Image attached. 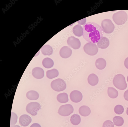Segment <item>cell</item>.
Listing matches in <instances>:
<instances>
[{"instance_id":"10","label":"cell","mask_w":128,"mask_h":127,"mask_svg":"<svg viewBox=\"0 0 128 127\" xmlns=\"http://www.w3.org/2000/svg\"><path fill=\"white\" fill-rule=\"evenodd\" d=\"M71 100L74 102L78 103L82 100L83 96L82 93L78 90H74L70 94Z\"/></svg>"},{"instance_id":"18","label":"cell","mask_w":128,"mask_h":127,"mask_svg":"<svg viewBox=\"0 0 128 127\" xmlns=\"http://www.w3.org/2000/svg\"><path fill=\"white\" fill-rule=\"evenodd\" d=\"M95 65L99 70H102L104 69L106 66V60L102 58H100L96 60Z\"/></svg>"},{"instance_id":"9","label":"cell","mask_w":128,"mask_h":127,"mask_svg":"<svg viewBox=\"0 0 128 127\" xmlns=\"http://www.w3.org/2000/svg\"><path fill=\"white\" fill-rule=\"evenodd\" d=\"M68 45L74 50L79 49L81 45L80 40L74 36H71L68 38L67 40Z\"/></svg>"},{"instance_id":"16","label":"cell","mask_w":128,"mask_h":127,"mask_svg":"<svg viewBox=\"0 0 128 127\" xmlns=\"http://www.w3.org/2000/svg\"><path fill=\"white\" fill-rule=\"evenodd\" d=\"M80 114L84 117H87L90 114L91 111L90 108L86 106H82L79 110Z\"/></svg>"},{"instance_id":"5","label":"cell","mask_w":128,"mask_h":127,"mask_svg":"<svg viewBox=\"0 0 128 127\" xmlns=\"http://www.w3.org/2000/svg\"><path fill=\"white\" fill-rule=\"evenodd\" d=\"M84 52L90 56H94L96 54L98 51V48L95 44L88 43L84 47Z\"/></svg>"},{"instance_id":"20","label":"cell","mask_w":128,"mask_h":127,"mask_svg":"<svg viewBox=\"0 0 128 127\" xmlns=\"http://www.w3.org/2000/svg\"><path fill=\"white\" fill-rule=\"evenodd\" d=\"M57 99L59 102L62 103H66L69 100L68 95L65 92L58 94L57 96Z\"/></svg>"},{"instance_id":"35","label":"cell","mask_w":128,"mask_h":127,"mask_svg":"<svg viewBox=\"0 0 128 127\" xmlns=\"http://www.w3.org/2000/svg\"><path fill=\"white\" fill-rule=\"evenodd\" d=\"M126 113L127 115L128 116V107L127 109Z\"/></svg>"},{"instance_id":"19","label":"cell","mask_w":128,"mask_h":127,"mask_svg":"<svg viewBox=\"0 0 128 127\" xmlns=\"http://www.w3.org/2000/svg\"><path fill=\"white\" fill-rule=\"evenodd\" d=\"M26 96L29 100H36L39 97L38 93L36 91L30 90L26 94Z\"/></svg>"},{"instance_id":"27","label":"cell","mask_w":128,"mask_h":127,"mask_svg":"<svg viewBox=\"0 0 128 127\" xmlns=\"http://www.w3.org/2000/svg\"><path fill=\"white\" fill-rule=\"evenodd\" d=\"M114 111L116 114H121L124 112V109L122 106L118 105L115 107Z\"/></svg>"},{"instance_id":"6","label":"cell","mask_w":128,"mask_h":127,"mask_svg":"<svg viewBox=\"0 0 128 127\" xmlns=\"http://www.w3.org/2000/svg\"><path fill=\"white\" fill-rule=\"evenodd\" d=\"M101 27L104 32L106 34H110L113 32L115 26L112 22L109 19H105L102 21Z\"/></svg>"},{"instance_id":"4","label":"cell","mask_w":128,"mask_h":127,"mask_svg":"<svg viewBox=\"0 0 128 127\" xmlns=\"http://www.w3.org/2000/svg\"><path fill=\"white\" fill-rule=\"evenodd\" d=\"M51 87L53 90L60 92L64 90L66 88V84L62 79L58 78L52 82Z\"/></svg>"},{"instance_id":"25","label":"cell","mask_w":128,"mask_h":127,"mask_svg":"<svg viewBox=\"0 0 128 127\" xmlns=\"http://www.w3.org/2000/svg\"><path fill=\"white\" fill-rule=\"evenodd\" d=\"M108 94L110 98L114 99L118 96V91L114 88L109 87L108 89Z\"/></svg>"},{"instance_id":"12","label":"cell","mask_w":128,"mask_h":127,"mask_svg":"<svg viewBox=\"0 0 128 127\" xmlns=\"http://www.w3.org/2000/svg\"><path fill=\"white\" fill-rule=\"evenodd\" d=\"M32 74L33 76L37 79H41L44 76V71L40 68L36 67L33 69L32 71Z\"/></svg>"},{"instance_id":"2","label":"cell","mask_w":128,"mask_h":127,"mask_svg":"<svg viewBox=\"0 0 128 127\" xmlns=\"http://www.w3.org/2000/svg\"><path fill=\"white\" fill-rule=\"evenodd\" d=\"M113 82L114 86L120 90H125L127 87L125 78L122 74L116 75L114 78Z\"/></svg>"},{"instance_id":"23","label":"cell","mask_w":128,"mask_h":127,"mask_svg":"<svg viewBox=\"0 0 128 127\" xmlns=\"http://www.w3.org/2000/svg\"><path fill=\"white\" fill-rule=\"evenodd\" d=\"M72 32L76 36L81 37L82 34V27L80 25H77L73 28Z\"/></svg>"},{"instance_id":"1","label":"cell","mask_w":128,"mask_h":127,"mask_svg":"<svg viewBox=\"0 0 128 127\" xmlns=\"http://www.w3.org/2000/svg\"><path fill=\"white\" fill-rule=\"evenodd\" d=\"M82 27L83 37L89 43H98L103 37L104 30L102 27L97 23L87 22Z\"/></svg>"},{"instance_id":"22","label":"cell","mask_w":128,"mask_h":127,"mask_svg":"<svg viewBox=\"0 0 128 127\" xmlns=\"http://www.w3.org/2000/svg\"><path fill=\"white\" fill-rule=\"evenodd\" d=\"M58 71L56 69L48 70L46 72V76L48 78L52 79L57 77L59 75Z\"/></svg>"},{"instance_id":"15","label":"cell","mask_w":128,"mask_h":127,"mask_svg":"<svg viewBox=\"0 0 128 127\" xmlns=\"http://www.w3.org/2000/svg\"><path fill=\"white\" fill-rule=\"evenodd\" d=\"M89 84L92 86L96 85L99 82V79L98 76L94 74H90L88 79Z\"/></svg>"},{"instance_id":"32","label":"cell","mask_w":128,"mask_h":127,"mask_svg":"<svg viewBox=\"0 0 128 127\" xmlns=\"http://www.w3.org/2000/svg\"><path fill=\"white\" fill-rule=\"evenodd\" d=\"M124 65L126 68L128 69V57L126 58L124 60Z\"/></svg>"},{"instance_id":"13","label":"cell","mask_w":128,"mask_h":127,"mask_svg":"<svg viewBox=\"0 0 128 127\" xmlns=\"http://www.w3.org/2000/svg\"><path fill=\"white\" fill-rule=\"evenodd\" d=\"M31 121V118L27 114H23L21 116L19 120V124L21 126H28Z\"/></svg>"},{"instance_id":"31","label":"cell","mask_w":128,"mask_h":127,"mask_svg":"<svg viewBox=\"0 0 128 127\" xmlns=\"http://www.w3.org/2000/svg\"><path fill=\"white\" fill-rule=\"evenodd\" d=\"M124 97L126 100L128 101V90L124 92Z\"/></svg>"},{"instance_id":"11","label":"cell","mask_w":128,"mask_h":127,"mask_svg":"<svg viewBox=\"0 0 128 127\" xmlns=\"http://www.w3.org/2000/svg\"><path fill=\"white\" fill-rule=\"evenodd\" d=\"M72 50L68 46L62 47L60 51V56L64 58H69L71 56Z\"/></svg>"},{"instance_id":"29","label":"cell","mask_w":128,"mask_h":127,"mask_svg":"<svg viewBox=\"0 0 128 127\" xmlns=\"http://www.w3.org/2000/svg\"><path fill=\"white\" fill-rule=\"evenodd\" d=\"M102 127H114L113 122L110 120H107L103 124Z\"/></svg>"},{"instance_id":"8","label":"cell","mask_w":128,"mask_h":127,"mask_svg":"<svg viewBox=\"0 0 128 127\" xmlns=\"http://www.w3.org/2000/svg\"><path fill=\"white\" fill-rule=\"evenodd\" d=\"M74 110V108L72 106L68 104L61 106L58 112L61 116H67L72 113Z\"/></svg>"},{"instance_id":"24","label":"cell","mask_w":128,"mask_h":127,"mask_svg":"<svg viewBox=\"0 0 128 127\" xmlns=\"http://www.w3.org/2000/svg\"><path fill=\"white\" fill-rule=\"evenodd\" d=\"M70 121L71 123L74 125H78L80 122L81 119L80 116L77 114H74L71 116Z\"/></svg>"},{"instance_id":"30","label":"cell","mask_w":128,"mask_h":127,"mask_svg":"<svg viewBox=\"0 0 128 127\" xmlns=\"http://www.w3.org/2000/svg\"><path fill=\"white\" fill-rule=\"evenodd\" d=\"M86 22V18H84L82 19L79 20L78 22L79 24L80 25H84Z\"/></svg>"},{"instance_id":"36","label":"cell","mask_w":128,"mask_h":127,"mask_svg":"<svg viewBox=\"0 0 128 127\" xmlns=\"http://www.w3.org/2000/svg\"><path fill=\"white\" fill-rule=\"evenodd\" d=\"M127 81H128V76L127 77Z\"/></svg>"},{"instance_id":"26","label":"cell","mask_w":128,"mask_h":127,"mask_svg":"<svg viewBox=\"0 0 128 127\" xmlns=\"http://www.w3.org/2000/svg\"><path fill=\"white\" fill-rule=\"evenodd\" d=\"M113 121L115 125L118 126H122L124 123L123 118L119 116H115L113 118Z\"/></svg>"},{"instance_id":"3","label":"cell","mask_w":128,"mask_h":127,"mask_svg":"<svg viewBox=\"0 0 128 127\" xmlns=\"http://www.w3.org/2000/svg\"><path fill=\"white\" fill-rule=\"evenodd\" d=\"M128 18L126 13L123 10H120L114 13L112 19L114 23L118 25H122L126 22Z\"/></svg>"},{"instance_id":"28","label":"cell","mask_w":128,"mask_h":127,"mask_svg":"<svg viewBox=\"0 0 128 127\" xmlns=\"http://www.w3.org/2000/svg\"><path fill=\"white\" fill-rule=\"evenodd\" d=\"M18 116L14 113L12 112L10 120V126L15 125L17 122Z\"/></svg>"},{"instance_id":"34","label":"cell","mask_w":128,"mask_h":127,"mask_svg":"<svg viewBox=\"0 0 128 127\" xmlns=\"http://www.w3.org/2000/svg\"><path fill=\"white\" fill-rule=\"evenodd\" d=\"M10 127H20V126L18 125H14L12 126H10Z\"/></svg>"},{"instance_id":"33","label":"cell","mask_w":128,"mask_h":127,"mask_svg":"<svg viewBox=\"0 0 128 127\" xmlns=\"http://www.w3.org/2000/svg\"><path fill=\"white\" fill-rule=\"evenodd\" d=\"M30 127H41L40 126L38 123H34L32 124Z\"/></svg>"},{"instance_id":"7","label":"cell","mask_w":128,"mask_h":127,"mask_svg":"<svg viewBox=\"0 0 128 127\" xmlns=\"http://www.w3.org/2000/svg\"><path fill=\"white\" fill-rule=\"evenodd\" d=\"M40 104L36 102H32L28 104L26 107V110L33 116L37 115L38 112L40 109Z\"/></svg>"},{"instance_id":"14","label":"cell","mask_w":128,"mask_h":127,"mask_svg":"<svg viewBox=\"0 0 128 127\" xmlns=\"http://www.w3.org/2000/svg\"><path fill=\"white\" fill-rule=\"evenodd\" d=\"M110 42L108 38L103 37L98 42L97 45L98 47L102 49H105L109 46Z\"/></svg>"},{"instance_id":"21","label":"cell","mask_w":128,"mask_h":127,"mask_svg":"<svg viewBox=\"0 0 128 127\" xmlns=\"http://www.w3.org/2000/svg\"><path fill=\"white\" fill-rule=\"evenodd\" d=\"M42 65L45 68H50L54 65V62L51 58H45L42 62Z\"/></svg>"},{"instance_id":"17","label":"cell","mask_w":128,"mask_h":127,"mask_svg":"<svg viewBox=\"0 0 128 127\" xmlns=\"http://www.w3.org/2000/svg\"><path fill=\"white\" fill-rule=\"evenodd\" d=\"M41 51L42 54L44 56H50L53 52L52 47L48 45H45L42 46L41 48Z\"/></svg>"}]
</instances>
